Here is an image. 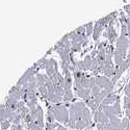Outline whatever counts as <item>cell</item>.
<instances>
[{
  "mask_svg": "<svg viewBox=\"0 0 130 130\" xmlns=\"http://www.w3.org/2000/svg\"><path fill=\"white\" fill-rule=\"evenodd\" d=\"M108 30H109V36H108V37H109V41H110V42H113L115 39L117 38V34L115 32V30L111 29V28H109Z\"/></svg>",
  "mask_w": 130,
  "mask_h": 130,
  "instance_id": "obj_12",
  "label": "cell"
},
{
  "mask_svg": "<svg viewBox=\"0 0 130 130\" xmlns=\"http://www.w3.org/2000/svg\"><path fill=\"white\" fill-rule=\"evenodd\" d=\"M92 93H93V96L94 97H97V96H98L101 92H100V88H99V86H94V88H92Z\"/></svg>",
  "mask_w": 130,
  "mask_h": 130,
  "instance_id": "obj_13",
  "label": "cell"
},
{
  "mask_svg": "<svg viewBox=\"0 0 130 130\" xmlns=\"http://www.w3.org/2000/svg\"><path fill=\"white\" fill-rule=\"evenodd\" d=\"M94 121L97 122L98 124H106V123L109 122V119H108V117L104 113L103 110H98L94 115Z\"/></svg>",
  "mask_w": 130,
  "mask_h": 130,
  "instance_id": "obj_2",
  "label": "cell"
},
{
  "mask_svg": "<svg viewBox=\"0 0 130 130\" xmlns=\"http://www.w3.org/2000/svg\"><path fill=\"white\" fill-rule=\"evenodd\" d=\"M78 96L81 97V98L88 100L90 97V90L89 89H81V90H78Z\"/></svg>",
  "mask_w": 130,
  "mask_h": 130,
  "instance_id": "obj_6",
  "label": "cell"
},
{
  "mask_svg": "<svg viewBox=\"0 0 130 130\" xmlns=\"http://www.w3.org/2000/svg\"><path fill=\"white\" fill-rule=\"evenodd\" d=\"M125 62H126V64H127L128 67L130 66V51H129V53H128V55H127V58H126Z\"/></svg>",
  "mask_w": 130,
  "mask_h": 130,
  "instance_id": "obj_17",
  "label": "cell"
},
{
  "mask_svg": "<svg viewBox=\"0 0 130 130\" xmlns=\"http://www.w3.org/2000/svg\"><path fill=\"white\" fill-rule=\"evenodd\" d=\"M69 130H71V129H69Z\"/></svg>",
  "mask_w": 130,
  "mask_h": 130,
  "instance_id": "obj_21",
  "label": "cell"
},
{
  "mask_svg": "<svg viewBox=\"0 0 130 130\" xmlns=\"http://www.w3.org/2000/svg\"><path fill=\"white\" fill-rule=\"evenodd\" d=\"M129 128V119L126 117L122 120V124H121V130H125Z\"/></svg>",
  "mask_w": 130,
  "mask_h": 130,
  "instance_id": "obj_10",
  "label": "cell"
},
{
  "mask_svg": "<svg viewBox=\"0 0 130 130\" xmlns=\"http://www.w3.org/2000/svg\"><path fill=\"white\" fill-rule=\"evenodd\" d=\"M129 47V40L125 37V36H121V38L118 41V45H117V49L123 51V52H127V49Z\"/></svg>",
  "mask_w": 130,
  "mask_h": 130,
  "instance_id": "obj_3",
  "label": "cell"
},
{
  "mask_svg": "<svg viewBox=\"0 0 130 130\" xmlns=\"http://www.w3.org/2000/svg\"><path fill=\"white\" fill-rule=\"evenodd\" d=\"M13 130H24V128L22 127V125H14L13 126Z\"/></svg>",
  "mask_w": 130,
  "mask_h": 130,
  "instance_id": "obj_16",
  "label": "cell"
},
{
  "mask_svg": "<svg viewBox=\"0 0 130 130\" xmlns=\"http://www.w3.org/2000/svg\"><path fill=\"white\" fill-rule=\"evenodd\" d=\"M37 130H44V128H42V127H38Z\"/></svg>",
  "mask_w": 130,
  "mask_h": 130,
  "instance_id": "obj_18",
  "label": "cell"
},
{
  "mask_svg": "<svg viewBox=\"0 0 130 130\" xmlns=\"http://www.w3.org/2000/svg\"><path fill=\"white\" fill-rule=\"evenodd\" d=\"M118 97H119V96H117L116 94H109V95H108L106 98L102 101V103H101V105H100V109H99V110H101L104 106H109L110 104L113 105L115 102H116L117 99H118Z\"/></svg>",
  "mask_w": 130,
  "mask_h": 130,
  "instance_id": "obj_4",
  "label": "cell"
},
{
  "mask_svg": "<svg viewBox=\"0 0 130 130\" xmlns=\"http://www.w3.org/2000/svg\"><path fill=\"white\" fill-rule=\"evenodd\" d=\"M125 95H126V97H128L130 99V84L129 83L125 86Z\"/></svg>",
  "mask_w": 130,
  "mask_h": 130,
  "instance_id": "obj_15",
  "label": "cell"
},
{
  "mask_svg": "<svg viewBox=\"0 0 130 130\" xmlns=\"http://www.w3.org/2000/svg\"><path fill=\"white\" fill-rule=\"evenodd\" d=\"M72 97H73V95H72V92H71V90H66V93H64V101H69V100H71L72 99Z\"/></svg>",
  "mask_w": 130,
  "mask_h": 130,
  "instance_id": "obj_11",
  "label": "cell"
},
{
  "mask_svg": "<svg viewBox=\"0 0 130 130\" xmlns=\"http://www.w3.org/2000/svg\"><path fill=\"white\" fill-rule=\"evenodd\" d=\"M52 113H53L54 118H55V120H57L61 123H64V124H68L70 116H69V111L67 110V108L64 106H61V105L55 106L53 108Z\"/></svg>",
  "mask_w": 130,
  "mask_h": 130,
  "instance_id": "obj_1",
  "label": "cell"
},
{
  "mask_svg": "<svg viewBox=\"0 0 130 130\" xmlns=\"http://www.w3.org/2000/svg\"><path fill=\"white\" fill-rule=\"evenodd\" d=\"M112 108H113V111H115V115L117 117H120L121 116V105H120V98L118 97L117 101L115 102V104L112 105Z\"/></svg>",
  "mask_w": 130,
  "mask_h": 130,
  "instance_id": "obj_5",
  "label": "cell"
},
{
  "mask_svg": "<svg viewBox=\"0 0 130 130\" xmlns=\"http://www.w3.org/2000/svg\"><path fill=\"white\" fill-rule=\"evenodd\" d=\"M129 84H130V80H129Z\"/></svg>",
  "mask_w": 130,
  "mask_h": 130,
  "instance_id": "obj_20",
  "label": "cell"
},
{
  "mask_svg": "<svg viewBox=\"0 0 130 130\" xmlns=\"http://www.w3.org/2000/svg\"><path fill=\"white\" fill-rule=\"evenodd\" d=\"M59 125H60V124H58V123H56V122H53V123H47L46 128H47L48 130H57V129H58V127H59Z\"/></svg>",
  "mask_w": 130,
  "mask_h": 130,
  "instance_id": "obj_9",
  "label": "cell"
},
{
  "mask_svg": "<svg viewBox=\"0 0 130 130\" xmlns=\"http://www.w3.org/2000/svg\"><path fill=\"white\" fill-rule=\"evenodd\" d=\"M124 107H125V111H126V116L130 120V99L128 97L124 98Z\"/></svg>",
  "mask_w": 130,
  "mask_h": 130,
  "instance_id": "obj_7",
  "label": "cell"
},
{
  "mask_svg": "<svg viewBox=\"0 0 130 130\" xmlns=\"http://www.w3.org/2000/svg\"><path fill=\"white\" fill-rule=\"evenodd\" d=\"M9 126H10V122H9V121H6V120H4V121L1 123V128H2L3 130H5V129H8V128H9Z\"/></svg>",
  "mask_w": 130,
  "mask_h": 130,
  "instance_id": "obj_14",
  "label": "cell"
},
{
  "mask_svg": "<svg viewBox=\"0 0 130 130\" xmlns=\"http://www.w3.org/2000/svg\"><path fill=\"white\" fill-rule=\"evenodd\" d=\"M125 130H130V128H127V129H125Z\"/></svg>",
  "mask_w": 130,
  "mask_h": 130,
  "instance_id": "obj_19",
  "label": "cell"
},
{
  "mask_svg": "<svg viewBox=\"0 0 130 130\" xmlns=\"http://www.w3.org/2000/svg\"><path fill=\"white\" fill-rule=\"evenodd\" d=\"M97 129L98 130H115V128L109 122L106 124H97Z\"/></svg>",
  "mask_w": 130,
  "mask_h": 130,
  "instance_id": "obj_8",
  "label": "cell"
}]
</instances>
